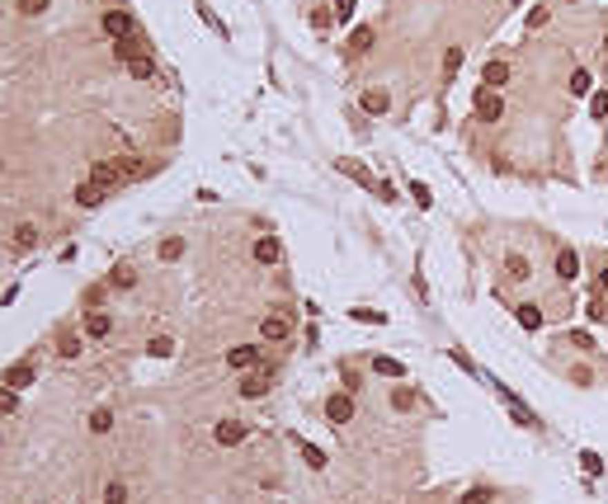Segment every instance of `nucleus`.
<instances>
[{"mask_svg":"<svg viewBox=\"0 0 608 504\" xmlns=\"http://www.w3.org/2000/svg\"><path fill=\"white\" fill-rule=\"evenodd\" d=\"M260 335H265V340H288V316H265Z\"/></svg>","mask_w":608,"mask_h":504,"instance_id":"nucleus-16","label":"nucleus"},{"mask_svg":"<svg viewBox=\"0 0 608 504\" xmlns=\"http://www.w3.org/2000/svg\"><path fill=\"white\" fill-rule=\"evenodd\" d=\"M354 14V0H335V19H349Z\"/></svg>","mask_w":608,"mask_h":504,"instance_id":"nucleus-44","label":"nucleus"},{"mask_svg":"<svg viewBox=\"0 0 608 504\" xmlns=\"http://www.w3.org/2000/svg\"><path fill=\"white\" fill-rule=\"evenodd\" d=\"M90 180H95L99 188H113L118 180H123V170H118V160H113V165H108V160H99V165L90 170Z\"/></svg>","mask_w":608,"mask_h":504,"instance_id":"nucleus-9","label":"nucleus"},{"mask_svg":"<svg viewBox=\"0 0 608 504\" xmlns=\"http://www.w3.org/2000/svg\"><path fill=\"white\" fill-rule=\"evenodd\" d=\"M514 316H519V325H524V330H542V307H533V302H524Z\"/></svg>","mask_w":608,"mask_h":504,"instance_id":"nucleus-18","label":"nucleus"},{"mask_svg":"<svg viewBox=\"0 0 608 504\" xmlns=\"http://www.w3.org/2000/svg\"><path fill=\"white\" fill-rule=\"evenodd\" d=\"M504 264H509V278H529V260L524 255H509Z\"/></svg>","mask_w":608,"mask_h":504,"instance_id":"nucleus-33","label":"nucleus"},{"mask_svg":"<svg viewBox=\"0 0 608 504\" xmlns=\"http://www.w3.org/2000/svg\"><path fill=\"white\" fill-rule=\"evenodd\" d=\"M349 48H354V52H368V48H372V28L359 24L354 33H349Z\"/></svg>","mask_w":608,"mask_h":504,"instance_id":"nucleus-22","label":"nucleus"},{"mask_svg":"<svg viewBox=\"0 0 608 504\" xmlns=\"http://www.w3.org/2000/svg\"><path fill=\"white\" fill-rule=\"evenodd\" d=\"M457 504H491V490H486V485H481V490H467Z\"/></svg>","mask_w":608,"mask_h":504,"instance_id":"nucleus-37","label":"nucleus"},{"mask_svg":"<svg viewBox=\"0 0 608 504\" xmlns=\"http://www.w3.org/2000/svg\"><path fill=\"white\" fill-rule=\"evenodd\" d=\"M15 410H19L15 391H10V387H0V415H15Z\"/></svg>","mask_w":608,"mask_h":504,"instance_id":"nucleus-35","label":"nucleus"},{"mask_svg":"<svg viewBox=\"0 0 608 504\" xmlns=\"http://www.w3.org/2000/svg\"><path fill=\"white\" fill-rule=\"evenodd\" d=\"M10 391H24L28 382H33V363H15V368H5V377H0Z\"/></svg>","mask_w":608,"mask_h":504,"instance_id":"nucleus-8","label":"nucleus"},{"mask_svg":"<svg viewBox=\"0 0 608 504\" xmlns=\"http://www.w3.org/2000/svg\"><path fill=\"white\" fill-rule=\"evenodd\" d=\"M599 283H604V288H608V269H604V273H599Z\"/></svg>","mask_w":608,"mask_h":504,"instance_id":"nucleus-45","label":"nucleus"},{"mask_svg":"<svg viewBox=\"0 0 608 504\" xmlns=\"http://www.w3.org/2000/svg\"><path fill=\"white\" fill-rule=\"evenodd\" d=\"M462 71V48H448L444 52V76H457Z\"/></svg>","mask_w":608,"mask_h":504,"instance_id":"nucleus-29","label":"nucleus"},{"mask_svg":"<svg viewBox=\"0 0 608 504\" xmlns=\"http://www.w3.org/2000/svg\"><path fill=\"white\" fill-rule=\"evenodd\" d=\"M604 302H608V297H604Z\"/></svg>","mask_w":608,"mask_h":504,"instance_id":"nucleus-46","label":"nucleus"},{"mask_svg":"<svg viewBox=\"0 0 608 504\" xmlns=\"http://www.w3.org/2000/svg\"><path fill=\"white\" fill-rule=\"evenodd\" d=\"M500 113H504V99H500V90L481 85V90H476V118H481V123H495Z\"/></svg>","mask_w":608,"mask_h":504,"instance_id":"nucleus-1","label":"nucleus"},{"mask_svg":"<svg viewBox=\"0 0 608 504\" xmlns=\"http://www.w3.org/2000/svg\"><path fill=\"white\" fill-rule=\"evenodd\" d=\"M57 353H61V358H80V335H61V340H57Z\"/></svg>","mask_w":608,"mask_h":504,"instance_id":"nucleus-26","label":"nucleus"},{"mask_svg":"<svg viewBox=\"0 0 608 504\" xmlns=\"http://www.w3.org/2000/svg\"><path fill=\"white\" fill-rule=\"evenodd\" d=\"M392 405H397V410H410V405H415V391H406V387L392 391Z\"/></svg>","mask_w":608,"mask_h":504,"instance_id":"nucleus-36","label":"nucleus"},{"mask_svg":"<svg viewBox=\"0 0 608 504\" xmlns=\"http://www.w3.org/2000/svg\"><path fill=\"white\" fill-rule=\"evenodd\" d=\"M118 170H123V180H128V175H142V160H133V156H123V160H118Z\"/></svg>","mask_w":608,"mask_h":504,"instance_id":"nucleus-39","label":"nucleus"},{"mask_svg":"<svg viewBox=\"0 0 608 504\" xmlns=\"http://www.w3.org/2000/svg\"><path fill=\"white\" fill-rule=\"evenodd\" d=\"M340 170H344V175H354L359 184H372V180H368V170H363V165H354V160H340Z\"/></svg>","mask_w":608,"mask_h":504,"instance_id":"nucleus-34","label":"nucleus"},{"mask_svg":"<svg viewBox=\"0 0 608 504\" xmlns=\"http://www.w3.org/2000/svg\"><path fill=\"white\" fill-rule=\"evenodd\" d=\"M19 10H24V14H43V10H48V0H19Z\"/></svg>","mask_w":608,"mask_h":504,"instance_id":"nucleus-42","label":"nucleus"},{"mask_svg":"<svg viewBox=\"0 0 608 504\" xmlns=\"http://www.w3.org/2000/svg\"><path fill=\"white\" fill-rule=\"evenodd\" d=\"M250 255H255L260 264H278V260H283V245H278L274 236H260V240H255V250H250Z\"/></svg>","mask_w":608,"mask_h":504,"instance_id":"nucleus-7","label":"nucleus"},{"mask_svg":"<svg viewBox=\"0 0 608 504\" xmlns=\"http://www.w3.org/2000/svg\"><path fill=\"white\" fill-rule=\"evenodd\" d=\"M589 108H594V118H608V95H594Z\"/></svg>","mask_w":608,"mask_h":504,"instance_id":"nucleus-41","label":"nucleus"},{"mask_svg":"<svg viewBox=\"0 0 608 504\" xmlns=\"http://www.w3.org/2000/svg\"><path fill=\"white\" fill-rule=\"evenodd\" d=\"M123 66H128V71H133L137 80H151V76H156V61H151L146 52H142V57H133V61H123Z\"/></svg>","mask_w":608,"mask_h":504,"instance_id":"nucleus-20","label":"nucleus"},{"mask_svg":"<svg viewBox=\"0 0 608 504\" xmlns=\"http://www.w3.org/2000/svg\"><path fill=\"white\" fill-rule=\"evenodd\" d=\"M580 462H585L589 476H604V457H599V452H580Z\"/></svg>","mask_w":608,"mask_h":504,"instance_id":"nucleus-31","label":"nucleus"},{"mask_svg":"<svg viewBox=\"0 0 608 504\" xmlns=\"http://www.w3.org/2000/svg\"><path fill=\"white\" fill-rule=\"evenodd\" d=\"M504 405H509V415H514V420H519L524 429H533V425H538V415H533V410H529V405H524L519 396H514V391H504Z\"/></svg>","mask_w":608,"mask_h":504,"instance_id":"nucleus-13","label":"nucleus"},{"mask_svg":"<svg viewBox=\"0 0 608 504\" xmlns=\"http://www.w3.org/2000/svg\"><path fill=\"white\" fill-rule=\"evenodd\" d=\"M146 353H151V358H170V353H175V340H170V335H156V340L146 345Z\"/></svg>","mask_w":608,"mask_h":504,"instance_id":"nucleus-24","label":"nucleus"},{"mask_svg":"<svg viewBox=\"0 0 608 504\" xmlns=\"http://www.w3.org/2000/svg\"><path fill=\"white\" fill-rule=\"evenodd\" d=\"M589 90H594V76H589V71H571V95H589Z\"/></svg>","mask_w":608,"mask_h":504,"instance_id":"nucleus-23","label":"nucleus"},{"mask_svg":"<svg viewBox=\"0 0 608 504\" xmlns=\"http://www.w3.org/2000/svg\"><path fill=\"white\" fill-rule=\"evenodd\" d=\"M227 363H231L236 372L260 368V349H255V345H236V349H227Z\"/></svg>","mask_w":608,"mask_h":504,"instance_id":"nucleus-6","label":"nucleus"},{"mask_svg":"<svg viewBox=\"0 0 608 504\" xmlns=\"http://www.w3.org/2000/svg\"><path fill=\"white\" fill-rule=\"evenodd\" d=\"M372 372H382V377H406V368H401L397 358H387V353H377V358H372Z\"/></svg>","mask_w":608,"mask_h":504,"instance_id":"nucleus-21","label":"nucleus"},{"mask_svg":"<svg viewBox=\"0 0 608 504\" xmlns=\"http://www.w3.org/2000/svg\"><path fill=\"white\" fill-rule=\"evenodd\" d=\"M33 245H38V226H33V222H19V226H15V250H33Z\"/></svg>","mask_w":608,"mask_h":504,"instance_id":"nucleus-17","label":"nucleus"},{"mask_svg":"<svg viewBox=\"0 0 608 504\" xmlns=\"http://www.w3.org/2000/svg\"><path fill=\"white\" fill-rule=\"evenodd\" d=\"M99 28H104L108 38H128V33H137V28H133V14H128V10H108L104 19H99Z\"/></svg>","mask_w":608,"mask_h":504,"instance_id":"nucleus-4","label":"nucleus"},{"mask_svg":"<svg viewBox=\"0 0 608 504\" xmlns=\"http://www.w3.org/2000/svg\"><path fill=\"white\" fill-rule=\"evenodd\" d=\"M108 330H113V320H108L104 311H90V316H85V340H104Z\"/></svg>","mask_w":608,"mask_h":504,"instance_id":"nucleus-12","label":"nucleus"},{"mask_svg":"<svg viewBox=\"0 0 608 504\" xmlns=\"http://www.w3.org/2000/svg\"><path fill=\"white\" fill-rule=\"evenodd\" d=\"M113 52H118V61H133V57L146 52V43H142L137 33H128V38H113Z\"/></svg>","mask_w":608,"mask_h":504,"instance_id":"nucleus-10","label":"nucleus"},{"mask_svg":"<svg viewBox=\"0 0 608 504\" xmlns=\"http://www.w3.org/2000/svg\"><path fill=\"white\" fill-rule=\"evenodd\" d=\"M359 104H363V113H387L392 99H387V90H363V99H359Z\"/></svg>","mask_w":608,"mask_h":504,"instance_id":"nucleus-14","label":"nucleus"},{"mask_svg":"<svg viewBox=\"0 0 608 504\" xmlns=\"http://www.w3.org/2000/svg\"><path fill=\"white\" fill-rule=\"evenodd\" d=\"M571 345H576V349H589L594 340H589V330H571Z\"/></svg>","mask_w":608,"mask_h":504,"instance_id":"nucleus-43","label":"nucleus"},{"mask_svg":"<svg viewBox=\"0 0 608 504\" xmlns=\"http://www.w3.org/2000/svg\"><path fill=\"white\" fill-rule=\"evenodd\" d=\"M180 255H184V240H180V236L160 240V260H180Z\"/></svg>","mask_w":608,"mask_h":504,"instance_id":"nucleus-28","label":"nucleus"},{"mask_svg":"<svg viewBox=\"0 0 608 504\" xmlns=\"http://www.w3.org/2000/svg\"><path fill=\"white\" fill-rule=\"evenodd\" d=\"M104 193H108V188H99V184H95V180H85V184L76 188V203H80V208H95V203H99Z\"/></svg>","mask_w":608,"mask_h":504,"instance_id":"nucleus-15","label":"nucleus"},{"mask_svg":"<svg viewBox=\"0 0 608 504\" xmlns=\"http://www.w3.org/2000/svg\"><path fill=\"white\" fill-rule=\"evenodd\" d=\"M556 273H561V278H576V273H580V255H576V250H561V255H556Z\"/></svg>","mask_w":608,"mask_h":504,"instance_id":"nucleus-19","label":"nucleus"},{"mask_svg":"<svg viewBox=\"0 0 608 504\" xmlns=\"http://www.w3.org/2000/svg\"><path fill=\"white\" fill-rule=\"evenodd\" d=\"M410 198H415L420 208H429V203H434V198H429V188H424V184H410Z\"/></svg>","mask_w":608,"mask_h":504,"instance_id":"nucleus-40","label":"nucleus"},{"mask_svg":"<svg viewBox=\"0 0 608 504\" xmlns=\"http://www.w3.org/2000/svg\"><path fill=\"white\" fill-rule=\"evenodd\" d=\"M90 429H95V434H108V429H113V415H108V410H95V415H90Z\"/></svg>","mask_w":608,"mask_h":504,"instance_id":"nucleus-32","label":"nucleus"},{"mask_svg":"<svg viewBox=\"0 0 608 504\" xmlns=\"http://www.w3.org/2000/svg\"><path fill=\"white\" fill-rule=\"evenodd\" d=\"M481 80H486L491 90H504V85H509V61H486Z\"/></svg>","mask_w":608,"mask_h":504,"instance_id":"nucleus-11","label":"nucleus"},{"mask_svg":"<svg viewBox=\"0 0 608 504\" xmlns=\"http://www.w3.org/2000/svg\"><path fill=\"white\" fill-rule=\"evenodd\" d=\"M302 448V457H307V467H325V452L316 448V443H297Z\"/></svg>","mask_w":608,"mask_h":504,"instance_id":"nucleus-30","label":"nucleus"},{"mask_svg":"<svg viewBox=\"0 0 608 504\" xmlns=\"http://www.w3.org/2000/svg\"><path fill=\"white\" fill-rule=\"evenodd\" d=\"M108 283H113V288H133V283H137V273H133L128 264H118L113 273H108Z\"/></svg>","mask_w":608,"mask_h":504,"instance_id":"nucleus-27","label":"nucleus"},{"mask_svg":"<svg viewBox=\"0 0 608 504\" xmlns=\"http://www.w3.org/2000/svg\"><path fill=\"white\" fill-rule=\"evenodd\" d=\"M325 420H330V425H349V420H354V396H349V391H335V396L325 400Z\"/></svg>","mask_w":608,"mask_h":504,"instance_id":"nucleus-3","label":"nucleus"},{"mask_svg":"<svg viewBox=\"0 0 608 504\" xmlns=\"http://www.w3.org/2000/svg\"><path fill=\"white\" fill-rule=\"evenodd\" d=\"M212 438H217L222 448H236V443H245V425H240V420H217Z\"/></svg>","mask_w":608,"mask_h":504,"instance_id":"nucleus-5","label":"nucleus"},{"mask_svg":"<svg viewBox=\"0 0 608 504\" xmlns=\"http://www.w3.org/2000/svg\"><path fill=\"white\" fill-rule=\"evenodd\" d=\"M547 24V5H533L529 10V28H542Z\"/></svg>","mask_w":608,"mask_h":504,"instance_id":"nucleus-38","label":"nucleus"},{"mask_svg":"<svg viewBox=\"0 0 608 504\" xmlns=\"http://www.w3.org/2000/svg\"><path fill=\"white\" fill-rule=\"evenodd\" d=\"M269 387H274V368H250L245 377H240V396H265Z\"/></svg>","mask_w":608,"mask_h":504,"instance_id":"nucleus-2","label":"nucleus"},{"mask_svg":"<svg viewBox=\"0 0 608 504\" xmlns=\"http://www.w3.org/2000/svg\"><path fill=\"white\" fill-rule=\"evenodd\" d=\"M104 504H128V485H123V481H108V485H104Z\"/></svg>","mask_w":608,"mask_h":504,"instance_id":"nucleus-25","label":"nucleus"}]
</instances>
